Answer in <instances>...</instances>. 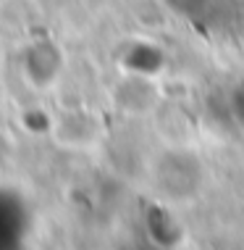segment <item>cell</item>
<instances>
[{"instance_id": "6da1fadb", "label": "cell", "mask_w": 244, "mask_h": 250, "mask_svg": "<svg viewBox=\"0 0 244 250\" xmlns=\"http://www.w3.org/2000/svg\"><path fill=\"white\" fill-rule=\"evenodd\" d=\"M21 71L35 87H47L58 79L63 69V56L50 40H35L21 50Z\"/></svg>"}]
</instances>
